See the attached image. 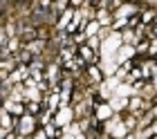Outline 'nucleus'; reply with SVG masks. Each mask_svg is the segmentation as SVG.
I'll use <instances>...</instances> for the list:
<instances>
[{
    "label": "nucleus",
    "mask_w": 157,
    "mask_h": 139,
    "mask_svg": "<svg viewBox=\"0 0 157 139\" xmlns=\"http://www.w3.org/2000/svg\"><path fill=\"white\" fill-rule=\"evenodd\" d=\"M0 128L2 130H11V133H13V128H16V117H11L5 108L0 110Z\"/></svg>",
    "instance_id": "obj_5"
},
{
    "label": "nucleus",
    "mask_w": 157,
    "mask_h": 139,
    "mask_svg": "<svg viewBox=\"0 0 157 139\" xmlns=\"http://www.w3.org/2000/svg\"><path fill=\"white\" fill-rule=\"evenodd\" d=\"M76 119H74V108L70 106V108H61V110H56L54 112V119H52V123L56 128H67L70 123H74Z\"/></svg>",
    "instance_id": "obj_2"
},
{
    "label": "nucleus",
    "mask_w": 157,
    "mask_h": 139,
    "mask_svg": "<svg viewBox=\"0 0 157 139\" xmlns=\"http://www.w3.org/2000/svg\"><path fill=\"white\" fill-rule=\"evenodd\" d=\"M153 139H157V135H155V137H153Z\"/></svg>",
    "instance_id": "obj_8"
},
{
    "label": "nucleus",
    "mask_w": 157,
    "mask_h": 139,
    "mask_svg": "<svg viewBox=\"0 0 157 139\" xmlns=\"http://www.w3.org/2000/svg\"><path fill=\"white\" fill-rule=\"evenodd\" d=\"M115 114H117V112L112 110V108H110V103H105V101H103V103H99V106L94 108V119H97L99 123H105V121H110Z\"/></svg>",
    "instance_id": "obj_3"
},
{
    "label": "nucleus",
    "mask_w": 157,
    "mask_h": 139,
    "mask_svg": "<svg viewBox=\"0 0 157 139\" xmlns=\"http://www.w3.org/2000/svg\"><path fill=\"white\" fill-rule=\"evenodd\" d=\"M153 117H155V119H157V106L153 108Z\"/></svg>",
    "instance_id": "obj_7"
},
{
    "label": "nucleus",
    "mask_w": 157,
    "mask_h": 139,
    "mask_svg": "<svg viewBox=\"0 0 157 139\" xmlns=\"http://www.w3.org/2000/svg\"><path fill=\"white\" fill-rule=\"evenodd\" d=\"M2 108H5V110L9 112L11 117H16V119H20V117L25 114V103H20V101L5 99V101H2Z\"/></svg>",
    "instance_id": "obj_4"
},
{
    "label": "nucleus",
    "mask_w": 157,
    "mask_h": 139,
    "mask_svg": "<svg viewBox=\"0 0 157 139\" xmlns=\"http://www.w3.org/2000/svg\"><path fill=\"white\" fill-rule=\"evenodd\" d=\"M128 101H130V99H121V97H112V99L108 101V103H110V108H112V110H115L117 114H121L124 110H128Z\"/></svg>",
    "instance_id": "obj_6"
},
{
    "label": "nucleus",
    "mask_w": 157,
    "mask_h": 139,
    "mask_svg": "<svg viewBox=\"0 0 157 139\" xmlns=\"http://www.w3.org/2000/svg\"><path fill=\"white\" fill-rule=\"evenodd\" d=\"M38 130V119L32 114H23L20 119H16V128H13V133H16L18 137H34V133Z\"/></svg>",
    "instance_id": "obj_1"
}]
</instances>
